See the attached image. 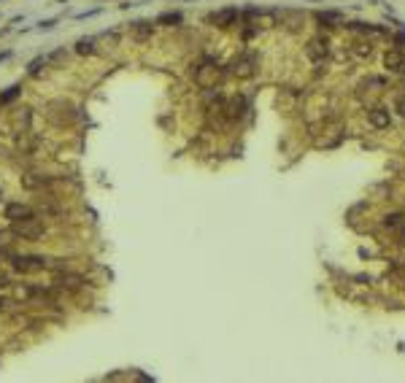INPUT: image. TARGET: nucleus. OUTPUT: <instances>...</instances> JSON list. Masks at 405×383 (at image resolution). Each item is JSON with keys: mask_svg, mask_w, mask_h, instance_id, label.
Instances as JSON below:
<instances>
[{"mask_svg": "<svg viewBox=\"0 0 405 383\" xmlns=\"http://www.w3.org/2000/svg\"><path fill=\"white\" fill-rule=\"evenodd\" d=\"M329 52H332V41H329V35L319 33L316 38H311V41L305 43V57L311 62H327L329 60Z\"/></svg>", "mask_w": 405, "mask_h": 383, "instance_id": "nucleus-3", "label": "nucleus"}, {"mask_svg": "<svg viewBox=\"0 0 405 383\" xmlns=\"http://www.w3.org/2000/svg\"><path fill=\"white\" fill-rule=\"evenodd\" d=\"M394 111H397L400 116L405 119V92H400V94H394Z\"/></svg>", "mask_w": 405, "mask_h": 383, "instance_id": "nucleus-22", "label": "nucleus"}, {"mask_svg": "<svg viewBox=\"0 0 405 383\" xmlns=\"http://www.w3.org/2000/svg\"><path fill=\"white\" fill-rule=\"evenodd\" d=\"M76 52L79 54H95V38H81V41L76 43Z\"/></svg>", "mask_w": 405, "mask_h": 383, "instance_id": "nucleus-20", "label": "nucleus"}, {"mask_svg": "<svg viewBox=\"0 0 405 383\" xmlns=\"http://www.w3.org/2000/svg\"><path fill=\"white\" fill-rule=\"evenodd\" d=\"M238 19H241L238 8H222V11H213L208 16V25H213V27H232Z\"/></svg>", "mask_w": 405, "mask_h": 383, "instance_id": "nucleus-10", "label": "nucleus"}, {"mask_svg": "<svg viewBox=\"0 0 405 383\" xmlns=\"http://www.w3.org/2000/svg\"><path fill=\"white\" fill-rule=\"evenodd\" d=\"M27 216H35V210L25 203H8L6 205V219L11 222H19V219H27Z\"/></svg>", "mask_w": 405, "mask_h": 383, "instance_id": "nucleus-12", "label": "nucleus"}, {"mask_svg": "<svg viewBox=\"0 0 405 383\" xmlns=\"http://www.w3.org/2000/svg\"><path fill=\"white\" fill-rule=\"evenodd\" d=\"M11 232L14 237L19 241H27V243H35L46 235V227L38 216H27V219H19V222H11Z\"/></svg>", "mask_w": 405, "mask_h": 383, "instance_id": "nucleus-1", "label": "nucleus"}, {"mask_svg": "<svg viewBox=\"0 0 405 383\" xmlns=\"http://www.w3.org/2000/svg\"><path fill=\"white\" fill-rule=\"evenodd\" d=\"M8 286H14V283H11V275H8V270H3V267H0V289H8Z\"/></svg>", "mask_w": 405, "mask_h": 383, "instance_id": "nucleus-23", "label": "nucleus"}, {"mask_svg": "<svg viewBox=\"0 0 405 383\" xmlns=\"http://www.w3.org/2000/svg\"><path fill=\"white\" fill-rule=\"evenodd\" d=\"M54 283H57L60 289H79V286L84 283V278H81V275H76V273H70V270H62V273H57Z\"/></svg>", "mask_w": 405, "mask_h": 383, "instance_id": "nucleus-14", "label": "nucleus"}, {"mask_svg": "<svg viewBox=\"0 0 405 383\" xmlns=\"http://www.w3.org/2000/svg\"><path fill=\"white\" fill-rule=\"evenodd\" d=\"M33 297H38V286H33V283H14V300L16 302H30Z\"/></svg>", "mask_w": 405, "mask_h": 383, "instance_id": "nucleus-15", "label": "nucleus"}, {"mask_svg": "<svg viewBox=\"0 0 405 383\" xmlns=\"http://www.w3.org/2000/svg\"><path fill=\"white\" fill-rule=\"evenodd\" d=\"M46 184H49V178H43L41 173H25L22 176V186L25 189H41Z\"/></svg>", "mask_w": 405, "mask_h": 383, "instance_id": "nucleus-18", "label": "nucleus"}, {"mask_svg": "<svg viewBox=\"0 0 405 383\" xmlns=\"http://www.w3.org/2000/svg\"><path fill=\"white\" fill-rule=\"evenodd\" d=\"M392 41L397 43V49H402V52H405V27H402L400 33H394V35H392Z\"/></svg>", "mask_w": 405, "mask_h": 383, "instance_id": "nucleus-24", "label": "nucleus"}, {"mask_svg": "<svg viewBox=\"0 0 405 383\" xmlns=\"http://www.w3.org/2000/svg\"><path fill=\"white\" fill-rule=\"evenodd\" d=\"M11 237H14V232H6V229H0V254H8L11 251Z\"/></svg>", "mask_w": 405, "mask_h": 383, "instance_id": "nucleus-21", "label": "nucleus"}, {"mask_svg": "<svg viewBox=\"0 0 405 383\" xmlns=\"http://www.w3.org/2000/svg\"><path fill=\"white\" fill-rule=\"evenodd\" d=\"M246 108H249V100L243 98V94H235V98L224 100V111L222 113L227 116V122H238V119H243Z\"/></svg>", "mask_w": 405, "mask_h": 383, "instance_id": "nucleus-8", "label": "nucleus"}, {"mask_svg": "<svg viewBox=\"0 0 405 383\" xmlns=\"http://www.w3.org/2000/svg\"><path fill=\"white\" fill-rule=\"evenodd\" d=\"M6 305H8V300H6L3 294H0V310H6Z\"/></svg>", "mask_w": 405, "mask_h": 383, "instance_id": "nucleus-27", "label": "nucleus"}, {"mask_svg": "<svg viewBox=\"0 0 405 383\" xmlns=\"http://www.w3.org/2000/svg\"><path fill=\"white\" fill-rule=\"evenodd\" d=\"M402 222H405V216L400 213V210H389V213L381 216V227H384V229H392V232H394V229H397Z\"/></svg>", "mask_w": 405, "mask_h": 383, "instance_id": "nucleus-16", "label": "nucleus"}, {"mask_svg": "<svg viewBox=\"0 0 405 383\" xmlns=\"http://www.w3.org/2000/svg\"><path fill=\"white\" fill-rule=\"evenodd\" d=\"M0 200H3V189H0Z\"/></svg>", "mask_w": 405, "mask_h": 383, "instance_id": "nucleus-28", "label": "nucleus"}, {"mask_svg": "<svg viewBox=\"0 0 405 383\" xmlns=\"http://www.w3.org/2000/svg\"><path fill=\"white\" fill-rule=\"evenodd\" d=\"M8 262H11V267L22 275H33V273L46 270V259L43 256H33V254H11Z\"/></svg>", "mask_w": 405, "mask_h": 383, "instance_id": "nucleus-4", "label": "nucleus"}, {"mask_svg": "<svg viewBox=\"0 0 405 383\" xmlns=\"http://www.w3.org/2000/svg\"><path fill=\"white\" fill-rule=\"evenodd\" d=\"M367 124L373 130H389L392 127V113L386 105H370L367 108Z\"/></svg>", "mask_w": 405, "mask_h": 383, "instance_id": "nucleus-6", "label": "nucleus"}, {"mask_svg": "<svg viewBox=\"0 0 405 383\" xmlns=\"http://www.w3.org/2000/svg\"><path fill=\"white\" fill-rule=\"evenodd\" d=\"M384 68L389 73L402 76L405 73V52L402 49H386L384 52Z\"/></svg>", "mask_w": 405, "mask_h": 383, "instance_id": "nucleus-9", "label": "nucleus"}, {"mask_svg": "<svg viewBox=\"0 0 405 383\" xmlns=\"http://www.w3.org/2000/svg\"><path fill=\"white\" fill-rule=\"evenodd\" d=\"M46 119L52 124H57V127H65V124L76 122V108H73V103H68V100H54V103H49Z\"/></svg>", "mask_w": 405, "mask_h": 383, "instance_id": "nucleus-2", "label": "nucleus"}, {"mask_svg": "<svg viewBox=\"0 0 405 383\" xmlns=\"http://www.w3.org/2000/svg\"><path fill=\"white\" fill-rule=\"evenodd\" d=\"M316 19L322 22V27L327 25V27H338V25H343V14L341 11H319L316 14Z\"/></svg>", "mask_w": 405, "mask_h": 383, "instance_id": "nucleus-17", "label": "nucleus"}, {"mask_svg": "<svg viewBox=\"0 0 405 383\" xmlns=\"http://www.w3.org/2000/svg\"><path fill=\"white\" fill-rule=\"evenodd\" d=\"M130 35H133L138 43H146V41H152V35H154V25L152 22H135L130 27Z\"/></svg>", "mask_w": 405, "mask_h": 383, "instance_id": "nucleus-13", "label": "nucleus"}, {"mask_svg": "<svg viewBox=\"0 0 405 383\" xmlns=\"http://www.w3.org/2000/svg\"><path fill=\"white\" fill-rule=\"evenodd\" d=\"M192 76H195V84H197V87H203V89H213L216 81H219V70H216L213 62L197 65V68L192 70Z\"/></svg>", "mask_w": 405, "mask_h": 383, "instance_id": "nucleus-5", "label": "nucleus"}, {"mask_svg": "<svg viewBox=\"0 0 405 383\" xmlns=\"http://www.w3.org/2000/svg\"><path fill=\"white\" fill-rule=\"evenodd\" d=\"M348 52H351L354 60L365 62V60H370V57H373V41H370V38H354L351 46H348Z\"/></svg>", "mask_w": 405, "mask_h": 383, "instance_id": "nucleus-11", "label": "nucleus"}, {"mask_svg": "<svg viewBox=\"0 0 405 383\" xmlns=\"http://www.w3.org/2000/svg\"><path fill=\"white\" fill-rule=\"evenodd\" d=\"M230 73L238 76V79H251V76L257 73V60H254V54H241L238 60H232Z\"/></svg>", "mask_w": 405, "mask_h": 383, "instance_id": "nucleus-7", "label": "nucleus"}, {"mask_svg": "<svg viewBox=\"0 0 405 383\" xmlns=\"http://www.w3.org/2000/svg\"><path fill=\"white\" fill-rule=\"evenodd\" d=\"M354 281H360L362 286H367V283H370V275H365V273L362 275H354Z\"/></svg>", "mask_w": 405, "mask_h": 383, "instance_id": "nucleus-26", "label": "nucleus"}, {"mask_svg": "<svg viewBox=\"0 0 405 383\" xmlns=\"http://www.w3.org/2000/svg\"><path fill=\"white\" fill-rule=\"evenodd\" d=\"M181 19H184V16L178 14V11H168V14H162V16L157 19V25H162V27H176V25H181Z\"/></svg>", "mask_w": 405, "mask_h": 383, "instance_id": "nucleus-19", "label": "nucleus"}, {"mask_svg": "<svg viewBox=\"0 0 405 383\" xmlns=\"http://www.w3.org/2000/svg\"><path fill=\"white\" fill-rule=\"evenodd\" d=\"M16 94H19V87H11V89H8V92L3 94V98H0V103H8V100H14Z\"/></svg>", "mask_w": 405, "mask_h": 383, "instance_id": "nucleus-25", "label": "nucleus"}]
</instances>
